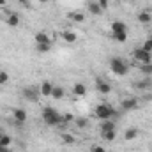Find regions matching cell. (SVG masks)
Masks as SVG:
<instances>
[{"label": "cell", "instance_id": "1", "mask_svg": "<svg viewBox=\"0 0 152 152\" xmlns=\"http://www.w3.org/2000/svg\"><path fill=\"white\" fill-rule=\"evenodd\" d=\"M108 64H110V71L115 76H126L129 73V69H131L129 62L126 58H122V57H112Z\"/></svg>", "mask_w": 152, "mask_h": 152}, {"label": "cell", "instance_id": "2", "mask_svg": "<svg viewBox=\"0 0 152 152\" xmlns=\"http://www.w3.org/2000/svg\"><path fill=\"white\" fill-rule=\"evenodd\" d=\"M42 122L48 126H60V124H64V118H62V113L57 112L55 108H44L42 110Z\"/></svg>", "mask_w": 152, "mask_h": 152}, {"label": "cell", "instance_id": "3", "mask_svg": "<svg viewBox=\"0 0 152 152\" xmlns=\"http://www.w3.org/2000/svg\"><path fill=\"white\" fill-rule=\"evenodd\" d=\"M110 30H112V37H113L115 41H118V42H124V41L127 39V27H126V23L120 21V20L112 21Z\"/></svg>", "mask_w": 152, "mask_h": 152}, {"label": "cell", "instance_id": "4", "mask_svg": "<svg viewBox=\"0 0 152 152\" xmlns=\"http://www.w3.org/2000/svg\"><path fill=\"white\" fill-rule=\"evenodd\" d=\"M94 115L99 120H108V118H113L115 115H117V112L113 110V106L110 103H99L94 108Z\"/></svg>", "mask_w": 152, "mask_h": 152}, {"label": "cell", "instance_id": "5", "mask_svg": "<svg viewBox=\"0 0 152 152\" xmlns=\"http://www.w3.org/2000/svg\"><path fill=\"white\" fill-rule=\"evenodd\" d=\"M131 57H133V60H134V62H138L140 66H142V64H149V62H152V53L145 51L142 46L134 48V50H133V53H131Z\"/></svg>", "mask_w": 152, "mask_h": 152}, {"label": "cell", "instance_id": "6", "mask_svg": "<svg viewBox=\"0 0 152 152\" xmlns=\"http://www.w3.org/2000/svg\"><path fill=\"white\" fill-rule=\"evenodd\" d=\"M21 94H23V97L27 99V101H32V103H37L39 101V87H25L23 90H21Z\"/></svg>", "mask_w": 152, "mask_h": 152}, {"label": "cell", "instance_id": "7", "mask_svg": "<svg viewBox=\"0 0 152 152\" xmlns=\"http://www.w3.org/2000/svg\"><path fill=\"white\" fill-rule=\"evenodd\" d=\"M96 90H97L99 94H110V92H112V85H110L108 80L97 76V78H96Z\"/></svg>", "mask_w": 152, "mask_h": 152}, {"label": "cell", "instance_id": "8", "mask_svg": "<svg viewBox=\"0 0 152 152\" xmlns=\"http://www.w3.org/2000/svg\"><path fill=\"white\" fill-rule=\"evenodd\" d=\"M138 99L136 97H126V99H122L120 101V110H124V112H131V110H136L138 108Z\"/></svg>", "mask_w": 152, "mask_h": 152}, {"label": "cell", "instance_id": "9", "mask_svg": "<svg viewBox=\"0 0 152 152\" xmlns=\"http://www.w3.org/2000/svg\"><path fill=\"white\" fill-rule=\"evenodd\" d=\"M133 87L136 88V90H151L152 88V76H143L142 80H138V81H134L133 83Z\"/></svg>", "mask_w": 152, "mask_h": 152}, {"label": "cell", "instance_id": "10", "mask_svg": "<svg viewBox=\"0 0 152 152\" xmlns=\"http://www.w3.org/2000/svg\"><path fill=\"white\" fill-rule=\"evenodd\" d=\"M60 37H62L64 42H67V44L78 42V34H76L75 30H71V28H64V30L60 32Z\"/></svg>", "mask_w": 152, "mask_h": 152}, {"label": "cell", "instance_id": "11", "mask_svg": "<svg viewBox=\"0 0 152 152\" xmlns=\"http://www.w3.org/2000/svg\"><path fill=\"white\" fill-rule=\"evenodd\" d=\"M136 20H138L140 25H151L152 23V11L151 9H143V11H140L138 16H136Z\"/></svg>", "mask_w": 152, "mask_h": 152}, {"label": "cell", "instance_id": "12", "mask_svg": "<svg viewBox=\"0 0 152 152\" xmlns=\"http://www.w3.org/2000/svg\"><path fill=\"white\" fill-rule=\"evenodd\" d=\"M53 83L51 81H42L41 85H39V94L42 96V97H51V92H53Z\"/></svg>", "mask_w": 152, "mask_h": 152}, {"label": "cell", "instance_id": "13", "mask_svg": "<svg viewBox=\"0 0 152 152\" xmlns=\"http://www.w3.org/2000/svg\"><path fill=\"white\" fill-rule=\"evenodd\" d=\"M5 23L9 27H20L21 20H20V14L18 12H7L5 14Z\"/></svg>", "mask_w": 152, "mask_h": 152}, {"label": "cell", "instance_id": "14", "mask_svg": "<svg viewBox=\"0 0 152 152\" xmlns=\"http://www.w3.org/2000/svg\"><path fill=\"white\" fill-rule=\"evenodd\" d=\"M12 118H14L16 124H23L27 120V112L23 108H14L12 110Z\"/></svg>", "mask_w": 152, "mask_h": 152}, {"label": "cell", "instance_id": "15", "mask_svg": "<svg viewBox=\"0 0 152 152\" xmlns=\"http://www.w3.org/2000/svg\"><path fill=\"white\" fill-rule=\"evenodd\" d=\"M73 94H75L76 97H83V96L87 94V85L81 83V81L75 83V85H73Z\"/></svg>", "mask_w": 152, "mask_h": 152}, {"label": "cell", "instance_id": "16", "mask_svg": "<svg viewBox=\"0 0 152 152\" xmlns=\"http://www.w3.org/2000/svg\"><path fill=\"white\" fill-rule=\"evenodd\" d=\"M34 42H36V44H42V42H51V37H50V34H48V32L41 30V32H37V34L34 36Z\"/></svg>", "mask_w": 152, "mask_h": 152}, {"label": "cell", "instance_id": "17", "mask_svg": "<svg viewBox=\"0 0 152 152\" xmlns=\"http://www.w3.org/2000/svg\"><path fill=\"white\" fill-rule=\"evenodd\" d=\"M87 9H88V12H90L92 16H99V14H103V12H104V11L97 5V2H96V0L88 2V4H87Z\"/></svg>", "mask_w": 152, "mask_h": 152}, {"label": "cell", "instance_id": "18", "mask_svg": "<svg viewBox=\"0 0 152 152\" xmlns=\"http://www.w3.org/2000/svg\"><path fill=\"white\" fill-rule=\"evenodd\" d=\"M67 20H71L75 23H83L85 21V14L80 12V11H73V12H67Z\"/></svg>", "mask_w": 152, "mask_h": 152}, {"label": "cell", "instance_id": "19", "mask_svg": "<svg viewBox=\"0 0 152 152\" xmlns=\"http://www.w3.org/2000/svg\"><path fill=\"white\" fill-rule=\"evenodd\" d=\"M64 96H66V88L60 87V85H55V87H53V92H51V97H53L55 101H60Z\"/></svg>", "mask_w": 152, "mask_h": 152}, {"label": "cell", "instance_id": "20", "mask_svg": "<svg viewBox=\"0 0 152 152\" xmlns=\"http://www.w3.org/2000/svg\"><path fill=\"white\" fill-rule=\"evenodd\" d=\"M113 129H117V124H115L113 118H108V120L101 122V131H113Z\"/></svg>", "mask_w": 152, "mask_h": 152}, {"label": "cell", "instance_id": "21", "mask_svg": "<svg viewBox=\"0 0 152 152\" xmlns=\"http://www.w3.org/2000/svg\"><path fill=\"white\" fill-rule=\"evenodd\" d=\"M101 138L104 142H113L117 138V129H113V131H101Z\"/></svg>", "mask_w": 152, "mask_h": 152}, {"label": "cell", "instance_id": "22", "mask_svg": "<svg viewBox=\"0 0 152 152\" xmlns=\"http://www.w3.org/2000/svg\"><path fill=\"white\" fill-rule=\"evenodd\" d=\"M138 136V129L136 127H129V129H126V133H124V140H134Z\"/></svg>", "mask_w": 152, "mask_h": 152}, {"label": "cell", "instance_id": "23", "mask_svg": "<svg viewBox=\"0 0 152 152\" xmlns=\"http://www.w3.org/2000/svg\"><path fill=\"white\" fill-rule=\"evenodd\" d=\"M51 48H53V42H42V44H36V50H37L39 53H48V51H51Z\"/></svg>", "mask_w": 152, "mask_h": 152}, {"label": "cell", "instance_id": "24", "mask_svg": "<svg viewBox=\"0 0 152 152\" xmlns=\"http://www.w3.org/2000/svg\"><path fill=\"white\" fill-rule=\"evenodd\" d=\"M140 73L143 76H152V62H149V64H142L140 66Z\"/></svg>", "mask_w": 152, "mask_h": 152}, {"label": "cell", "instance_id": "25", "mask_svg": "<svg viewBox=\"0 0 152 152\" xmlns=\"http://www.w3.org/2000/svg\"><path fill=\"white\" fill-rule=\"evenodd\" d=\"M60 140L64 142V143H75L76 138L75 136H71L69 133H60Z\"/></svg>", "mask_w": 152, "mask_h": 152}, {"label": "cell", "instance_id": "26", "mask_svg": "<svg viewBox=\"0 0 152 152\" xmlns=\"http://www.w3.org/2000/svg\"><path fill=\"white\" fill-rule=\"evenodd\" d=\"M75 124H76V127L83 129V127H87V126H88V120H87L85 117H78V118H75Z\"/></svg>", "mask_w": 152, "mask_h": 152}, {"label": "cell", "instance_id": "27", "mask_svg": "<svg viewBox=\"0 0 152 152\" xmlns=\"http://www.w3.org/2000/svg\"><path fill=\"white\" fill-rule=\"evenodd\" d=\"M11 142H12V138H11L7 133H4V136H2V140H0V145H2V147H9Z\"/></svg>", "mask_w": 152, "mask_h": 152}, {"label": "cell", "instance_id": "28", "mask_svg": "<svg viewBox=\"0 0 152 152\" xmlns=\"http://www.w3.org/2000/svg\"><path fill=\"white\" fill-rule=\"evenodd\" d=\"M142 48H143L145 51L152 53V39H151V37H149V39H145V41H143V44H142Z\"/></svg>", "mask_w": 152, "mask_h": 152}, {"label": "cell", "instance_id": "29", "mask_svg": "<svg viewBox=\"0 0 152 152\" xmlns=\"http://www.w3.org/2000/svg\"><path fill=\"white\" fill-rule=\"evenodd\" d=\"M9 81V75L5 71H0V85H5Z\"/></svg>", "mask_w": 152, "mask_h": 152}, {"label": "cell", "instance_id": "30", "mask_svg": "<svg viewBox=\"0 0 152 152\" xmlns=\"http://www.w3.org/2000/svg\"><path fill=\"white\" fill-rule=\"evenodd\" d=\"M97 2V5L103 9V11H106L108 9V5H110V0H96Z\"/></svg>", "mask_w": 152, "mask_h": 152}, {"label": "cell", "instance_id": "31", "mask_svg": "<svg viewBox=\"0 0 152 152\" xmlns=\"http://www.w3.org/2000/svg\"><path fill=\"white\" fill-rule=\"evenodd\" d=\"M90 152H106V149H104L103 145H97V143H96V145L90 147Z\"/></svg>", "mask_w": 152, "mask_h": 152}, {"label": "cell", "instance_id": "32", "mask_svg": "<svg viewBox=\"0 0 152 152\" xmlns=\"http://www.w3.org/2000/svg\"><path fill=\"white\" fill-rule=\"evenodd\" d=\"M7 5V0H0V9H4Z\"/></svg>", "mask_w": 152, "mask_h": 152}, {"label": "cell", "instance_id": "33", "mask_svg": "<svg viewBox=\"0 0 152 152\" xmlns=\"http://www.w3.org/2000/svg\"><path fill=\"white\" fill-rule=\"evenodd\" d=\"M0 152H11V151H9V147H0Z\"/></svg>", "mask_w": 152, "mask_h": 152}, {"label": "cell", "instance_id": "34", "mask_svg": "<svg viewBox=\"0 0 152 152\" xmlns=\"http://www.w3.org/2000/svg\"><path fill=\"white\" fill-rule=\"evenodd\" d=\"M39 4H48V2H50V0H37Z\"/></svg>", "mask_w": 152, "mask_h": 152}, {"label": "cell", "instance_id": "35", "mask_svg": "<svg viewBox=\"0 0 152 152\" xmlns=\"http://www.w3.org/2000/svg\"><path fill=\"white\" fill-rule=\"evenodd\" d=\"M151 39H152V32H151Z\"/></svg>", "mask_w": 152, "mask_h": 152}, {"label": "cell", "instance_id": "36", "mask_svg": "<svg viewBox=\"0 0 152 152\" xmlns=\"http://www.w3.org/2000/svg\"><path fill=\"white\" fill-rule=\"evenodd\" d=\"M126 2H127V0H126Z\"/></svg>", "mask_w": 152, "mask_h": 152}]
</instances>
